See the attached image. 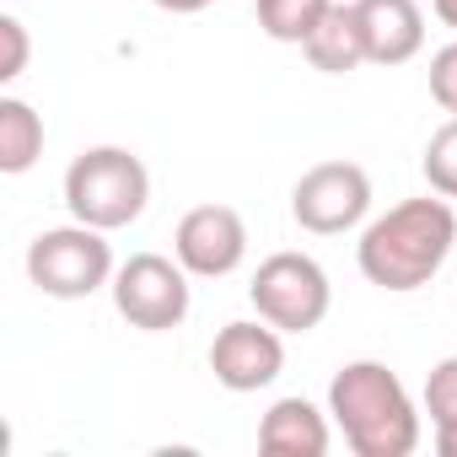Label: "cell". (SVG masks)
<instances>
[{"label": "cell", "instance_id": "7", "mask_svg": "<svg viewBox=\"0 0 457 457\" xmlns=\"http://www.w3.org/2000/svg\"><path fill=\"white\" fill-rule=\"evenodd\" d=\"M371 210V178L361 162H318L291 188V215L312 237H339Z\"/></svg>", "mask_w": 457, "mask_h": 457}, {"label": "cell", "instance_id": "5", "mask_svg": "<svg viewBox=\"0 0 457 457\" xmlns=\"http://www.w3.org/2000/svg\"><path fill=\"white\" fill-rule=\"evenodd\" d=\"M253 307L264 323H275L280 334H312L328 318L334 286L323 275V264L312 253H270L248 286Z\"/></svg>", "mask_w": 457, "mask_h": 457}, {"label": "cell", "instance_id": "3", "mask_svg": "<svg viewBox=\"0 0 457 457\" xmlns=\"http://www.w3.org/2000/svg\"><path fill=\"white\" fill-rule=\"evenodd\" d=\"M145 199H151V172L124 145H92L65 167V204L97 232H119V226L140 220Z\"/></svg>", "mask_w": 457, "mask_h": 457}, {"label": "cell", "instance_id": "21", "mask_svg": "<svg viewBox=\"0 0 457 457\" xmlns=\"http://www.w3.org/2000/svg\"><path fill=\"white\" fill-rule=\"evenodd\" d=\"M430 12H436L446 28H457V0H430Z\"/></svg>", "mask_w": 457, "mask_h": 457}, {"label": "cell", "instance_id": "11", "mask_svg": "<svg viewBox=\"0 0 457 457\" xmlns=\"http://www.w3.org/2000/svg\"><path fill=\"white\" fill-rule=\"evenodd\" d=\"M328 441V414L307 398H280L259 420V452L270 457H323Z\"/></svg>", "mask_w": 457, "mask_h": 457}, {"label": "cell", "instance_id": "6", "mask_svg": "<svg viewBox=\"0 0 457 457\" xmlns=\"http://www.w3.org/2000/svg\"><path fill=\"white\" fill-rule=\"evenodd\" d=\"M113 307L129 328L167 334L188 318V270L162 253H129L113 270Z\"/></svg>", "mask_w": 457, "mask_h": 457}, {"label": "cell", "instance_id": "18", "mask_svg": "<svg viewBox=\"0 0 457 457\" xmlns=\"http://www.w3.org/2000/svg\"><path fill=\"white\" fill-rule=\"evenodd\" d=\"M430 97L446 113H457V44H446V49L430 54Z\"/></svg>", "mask_w": 457, "mask_h": 457}, {"label": "cell", "instance_id": "20", "mask_svg": "<svg viewBox=\"0 0 457 457\" xmlns=\"http://www.w3.org/2000/svg\"><path fill=\"white\" fill-rule=\"evenodd\" d=\"M151 6H162V12H172V17H188V12H204V6H215V0H151Z\"/></svg>", "mask_w": 457, "mask_h": 457}, {"label": "cell", "instance_id": "12", "mask_svg": "<svg viewBox=\"0 0 457 457\" xmlns=\"http://www.w3.org/2000/svg\"><path fill=\"white\" fill-rule=\"evenodd\" d=\"M302 54L312 60V71H323V76H350V71H361V65H371L366 60V33H361V17H355V0L350 6H328V17L312 28V38L302 44Z\"/></svg>", "mask_w": 457, "mask_h": 457}, {"label": "cell", "instance_id": "2", "mask_svg": "<svg viewBox=\"0 0 457 457\" xmlns=\"http://www.w3.org/2000/svg\"><path fill=\"white\" fill-rule=\"evenodd\" d=\"M328 414L355 457H409L420 446V409L382 361L339 366L328 382Z\"/></svg>", "mask_w": 457, "mask_h": 457}, {"label": "cell", "instance_id": "9", "mask_svg": "<svg viewBox=\"0 0 457 457\" xmlns=\"http://www.w3.org/2000/svg\"><path fill=\"white\" fill-rule=\"evenodd\" d=\"M210 371L226 393H259L286 371V345L275 323H226L210 345Z\"/></svg>", "mask_w": 457, "mask_h": 457}, {"label": "cell", "instance_id": "16", "mask_svg": "<svg viewBox=\"0 0 457 457\" xmlns=\"http://www.w3.org/2000/svg\"><path fill=\"white\" fill-rule=\"evenodd\" d=\"M425 414H430V425L457 420V355L430 366V377H425Z\"/></svg>", "mask_w": 457, "mask_h": 457}, {"label": "cell", "instance_id": "17", "mask_svg": "<svg viewBox=\"0 0 457 457\" xmlns=\"http://www.w3.org/2000/svg\"><path fill=\"white\" fill-rule=\"evenodd\" d=\"M28 54H33V44H28V28H22V17H0V81H17L22 71H28Z\"/></svg>", "mask_w": 457, "mask_h": 457}, {"label": "cell", "instance_id": "8", "mask_svg": "<svg viewBox=\"0 0 457 457\" xmlns=\"http://www.w3.org/2000/svg\"><path fill=\"white\" fill-rule=\"evenodd\" d=\"M172 253L188 275L199 280H226L243 259H248V226L232 204H194L178 232H172Z\"/></svg>", "mask_w": 457, "mask_h": 457}, {"label": "cell", "instance_id": "14", "mask_svg": "<svg viewBox=\"0 0 457 457\" xmlns=\"http://www.w3.org/2000/svg\"><path fill=\"white\" fill-rule=\"evenodd\" d=\"M334 0H259V28L275 44H307Z\"/></svg>", "mask_w": 457, "mask_h": 457}, {"label": "cell", "instance_id": "4", "mask_svg": "<svg viewBox=\"0 0 457 457\" xmlns=\"http://www.w3.org/2000/svg\"><path fill=\"white\" fill-rule=\"evenodd\" d=\"M28 280L54 302H81L113 280V248L87 220L54 226L28 243Z\"/></svg>", "mask_w": 457, "mask_h": 457}, {"label": "cell", "instance_id": "19", "mask_svg": "<svg viewBox=\"0 0 457 457\" xmlns=\"http://www.w3.org/2000/svg\"><path fill=\"white\" fill-rule=\"evenodd\" d=\"M436 452L441 457H457V420H441L436 425Z\"/></svg>", "mask_w": 457, "mask_h": 457}, {"label": "cell", "instance_id": "15", "mask_svg": "<svg viewBox=\"0 0 457 457\" xmlns=\"http://www.w3.org/2000/svg\"><path fill=\"white\" fill-rule=\"evenodd\" d=\"M425 183H430V194H441V199H457V113L430 135V145H425Z\"/></svg>", "mask_w": 457, "mask_h": 457}, {"label": "cell", "instance_id": "10", "mask_svg": "<svg viewBox=\"0 0 457 457\" xmlns=\"http://www.w3.org/2000/svg\"><path fill=\"white\" fill-rule=\"evenodd\" d=\"M371 65H409L425 49V12L414 0H355Z\"/></svg>", "mask_w": 457, "mask_h": 457}, {"label": "cell", "instance_id": "1", "mask_svg": "<svg viewBox=\"0 0 457 457\" xmlns=\"http://www.w3.org/2000/svg\"><path fill=\"white\" fill-rule=\"evenodd\" d=\"M457 248V210L436 194L425 199H403L387 215H377L361 243H355V264L377 291L409 296L420 286L436 280V270L452 259Z\"/></svg>", "mask_w": 457, "mask_h": 457}, {"label": "cell", "instance_id": "13", "mask_svg": "<svg viewBox=\"0 0 457 457\" xmlns=\"http://www.w3.org/2000/svg\"><path fill=\"white\" fill-rule=\"evenodd\" d=\"M44 156V119L22 97H0V172L17 178Z\"/></svg>", "mask_w": 457, "mask_h": 457}]
</instances>
